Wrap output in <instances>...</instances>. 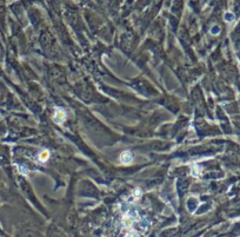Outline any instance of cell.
I'll return each instance as SVG.
<instances>
[{"label":"cell","mask_w":240,"mask_h":237,"mask_svg":"<svg viewBox=\"0 0 240 237\" xmlns=\"http://www.w3.org/2000/svg\"><path fill=\"white\" fill-rule=\"evenodd\" d=\"M49 157H50V152H49V150L43 151V152L39 155V161L44 163V162H46L47 159H49Z\"/></svg>","instance_id":"3957f363"},{"label":"cell","mask_w":240,"mask_h":237,"mask_svg":"<svg viewBox=\"0 0 240 237\" xmlns=\"http://www.w3.org/2000/svg\"><path fill=\"white\" fill-rule=\"evenodd\" d=\"M225 19H226L227 21H232V20H233L234 18H233L232 13H226V15H225Z\"/></svg>","instance_id":"5b68a950"},{"label":"cell","mask_w":240,"mask_h":237,"mask_svg":"<svg viewBox=\"0 0 240 237\" xmlns=\"http://www.w3.org/2000/svg\"><path fill=\"white\" fill-rule=\"evenodd\" d=\"M200 171H201V170H200L199 167H198V165H194V166H193V171H192V172H193V175L198 176V175L200 173Z\"/></svg>","instance_id":"277c9868"},{"label":"cell","mask_w":240,"mask_h":237,"mask_svg":"<svg viewBox=\"0 0 240 237\" xmlns=\"http://www.w3.org/2000/svg\"><path fill=\"white\" fill-rule=\"evenodd\" d=\"M133 161V155L130 151H124L120 155V162L122 164H130Z\"/></svg>","instance_id":"6da1fadb"},{"label":"cell","mask_w":240,"mask_h":237,"mask_svg":"<svg viewBox=\"0 0 240 237\" xmlns=\"http://www.w3.org/2000/svg\"><path fill=\"white\" fill-rule=\"evenodd\" d=\"M218 31H219V28H218V27H215V28H212V32H213V33H215V32H218Z\"/></svg>","instance_id":"8992f818"},{"label":"cell","mask_w":240,"mask_h":237,"mask_svg":"<svg viewBox=\"0 0 240 237\" xmlns=\"http://www.w3.org/2000/svg\"><path fill=\"white\" fill-rule=\"evenodd\" d=\"M65 117H66L65 112H64L62 110H60V108H58V110L55 111V114H54V121H55V123L61 124L62 121L65 119Z\"/></svg>","instance_id":"7a4b0ae2"}]
</instances>
